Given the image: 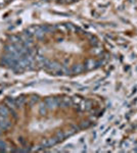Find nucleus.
<instances>
[{
  "label": "nucleus",
  "mask_w": 137,
  "mask_h": 153,
  "mask_svg": "<svg viewBox=\"0 0 137 153\" xmlns=\"http://www.w3.org/2000/svg\"><path fill=\"white\" fill-rule=\"evenodd\" d=\"M91 44L97 45V40H96V39H91Z\"/></svg>",
  "instance_id": "18"
},
{
  "label": "nucleus",
  "mask_w": 137,
  "mask_h": 153,
  "mask_svg": "<svg viewBox=\"0 0 137 153\" xmlns=\"http://www.w3.org/2000/svg\"><path fill=\"white\" fill-rule=\"evenodd\" d=\"M82 105H83V106H82V109H83V110H89V109H91V107H92V103H91V101H89V100H85Z\"/></svg>",
  "instance_id": "12"
},
{
  "label": "nucleus",
  "mask_w": 137,
  "mask_h": 153,
  "mask_svg": "<svg viewBox=\"0 0 137 153\" xmlns=\"http://www.w3.org/2000/svg\"><path fill=\"white\" fill-rule=\"evenodd\" d=\"M83 69H84V67H83L82 64H75V65H73L71 71L73 73H80V72L83 71Z\"/></svg>",
  "instance_id": "6"
},
{
  "label": "nucleus",
  "mask_w": 137,
  "mask_h": 153,
  "mask_svg": "<svg viewBox=\"0 0 137 153\" xmlns=\"http://www.w3.org/2000/svg\"><path fill=\"white\" fill-rule=\"evenodd\" d=\"M43 67H44V68H46L47 70H50V71L56 72V71H57V70H58L61 66H60V64H59L58 62H56V61H49V60H47Z\"/></svg>",
  "instance_id": "1"
},
{
  "label": "nucleus",
  "mask_w": 137,
  "mask_h": 153,
  "mask_svg": "<svg viewBox=\"0 0 137 153\" xmlns=\"http://www.w3.org/2000/svg\"><path fill=\"white\" fill-rule=\"evenodd\" d=\"M8 113H9V111H8V109H7L6 106H4V105H0V115H2L3 117L7 118Z\"/></svg>",
  "instance_id": "9"
},
{
  "label": "nucleus",
  "mask_w": 137,
  "mask_h": 153,
  "mask_svg": "<svg viewBox=\"0 0 137 153\" xmlns=\"http://www.w3.org/2000/svg\"><path fill=\"white\" fill-rule=\"evenodd\" d=\"M38 100H39L38 96H33V97H31V98H30V102H29V104H30V105H34V104H36V102H38Z\"/></svg>",
  "instance_id": "14"
},
{
  "label": "nucleus",
  "mask_w": 137,
  "mask_h": 153,
  "mask_svg": "<svg viewBox=\"0 0 137 153\" xmlns=\"http://www.w3.org/2000/svg\"><path fill=\"white\" fill-rule=\"evenodd\" d=\"M130 146V142L129 141H124L123 143H122V147L123 148H128Z\"/></svg>",
  "instance_id": "15"
},
{
  "label": "nucleus",
  "mask_w": 137,
  "mask_h": 153,
  "mask_svg": "<svg viewBox=\"0 0 137 153\" xmlns=\"http://www.w3.org/2000/svg\"><path fill=\"white\" fill-rule=\"evenodd\" d=\"M95 65H96V62L93 59H88L85 63V68L86 69H92L95 67Z\"/></svg>",
  "instance_id": "10"
},
{
  "label": "nucleus",
  "mask_w": 137,
  "mask_h": 153,
  "mask_svg": "<svg viewBox=\"0 0 137 153\" xmlns=\"http://www.w3.org/2000/svg\"><path fill=\"white\" fill-rule=\"evenodd\" d=\"M11 126V123H9L6 118H2V119H0V129L5 131L7 129H9Z\"/></svg>",
  "instance_id": "5"
},
{
  "label": "nucleus",
  "mask_w": 137,
  "mask_h": 153,
  "mask_svg": "<svg viewBox=\"0 0 137 153\" xmlns=\"http://www.w3.org/2000/svg\"><path fill=\"white\" fill-rule=\"evenodd\" d=\"M35 58H36L37 63H38L39 65H41V66H44V64H45V63H46V61L48 60V59H46L43 55H37Z\"/></svg>",
  "instance_id": "7"
},
{
  "label": "nucleus",
  "mask_w": 137,
  "mask_h": 153,
  "mask_svg": "<svg viewBox=\"0 0 137 153\" xmlns=\"http://www.w3.org/2000/svg\"><path fill=\"white\" fill-rule=\"evenodd\" d=\"M57 101H58V106L63 107V108L70 107V106L73 105L72 98H68V97H62L60 99H57Z\"/></svg>",
  "instance_id": "3"
},
{
  "label": "nucleus",
  "mask_w": 137,
  "mask_h": 153,
  "mask_svg": "<svg viewBox=\"0 0 137 153\" xmlns=\"http://www.w3.org/2000/svg\"><path fill=\"white\" fill-rule=\"evenodd\" d=\"M10 0H0V6L1 5H4L5 3H7V2H9Z\"/></svg>",
  "instance_id": "16"
},
{
  "label": "nucleus",
  "mask_w": 137,
  "mask_h": 153,
  "mask_svg": "<svg viewBox=\"0 0 137 153\" xmlns=\"http://www.w3.org/2000/svg\"><path fill=\"white\" fill-rule=\"evenodd\" d=\"M5 103L10 107V108H16L17 107V105H16V101H15V99H11V98H7L6 100H5Z\"/></svg>",
  "instance_id": "13"
},
{
  "label": "nucleus",
  "mask_w": 137,
  "mask_h": 153,
  "mask_svg": "<svg viewBox=\"0 0 137 153\" xmlns=\"http://www.w3.org/2000/svg\"><path fill=\"white\" fill-rule=\"evenodd\" d=\"M15 101H16V105H17V107H21V106H23V105H24V103L26 102V98H24L23 96H21V97L16 98V99H15Z\"/></svg>",
  "instance_id": "11"
},
{
  "label": "nucleus",
  "mask_w": 137,
  "mask_h": 153,
  "mask_svg": "<svg viewBox=\"0 0 137 153\" xmlns=\"http://www.w3.org/2000/svg\"><path fill=\"white\" fill-rule=\"evenodd\" d=\"M45 104L47 106L48 109H55L56 107H58V101H57V98H52V97H49V98H46L45 100Z\"/></svg>",
  "instance_id": "2"
},
{
  "label": "nucleus",
  "mask_w": 137,
  "mask_h": 153,
  "mask_svg": "<svg viewBox=\"0 0 137 153\" xmlns=\"http://www.w3.org/2000/svg\"><path fill=\"white\" fill-rule=\"evenodd\" d=\"M47 110H48V108H47V106H46L45 103L40 104L39 109H38V112H39L40 115H45V114H47Z\"/></svg>",
  "instance_id": "8"
},
{
  "label": "nucleus",
  "mask_w": 137,
  "mask_h": 153,
  "mask_svg": "<svg viewBox=\"0 0 137 153\" xmlns=\"http://www.w3.org/2000/svg\"><path fill=\"white\" fill-rule=\"evenodd\" d=\"M89 126H90L89 121H86V124H82V128H87V127H89Z\"/></svg>",
  "instance_id": "17"
},
{
  "label": "nucleus",
  "mask_w": 137,
  "mask_h": 153,
  "mask_svg": "<svg viewBox=\"0 0 137 153\" xmlns=\"http://www.w3.org/2000/svg\"><path fill=\"white\" fill-rule=\"evenodd\" d=\"M57 143H58V140H57L56 137H54V138H48V139L43 140L42 143H41V145H42L43 148H49V147L54 146Z\"/></svg>",
  "instance_id": "4"
}]
</instances>
